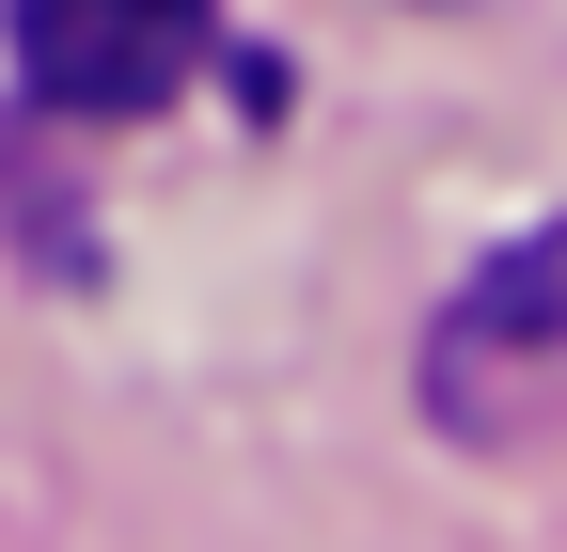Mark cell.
<instances>
[{"mask_svg": "<svg viewBox=\"0 0 567 552\" xmlns=\"http://www.w3.org/2000/svg\"><path fill=\"white\" fill-rule=\"evenodd\" d=\"M425 410L457 442H520V427L567 410V222L520 237V253H488L442 300V331H425Z\"/></svg>", "mask_w": 567, "mask_h": 552, "instance_id": "6da1fadb", "label": "cell"}, {"mask_svg": "<svg viewBox=\"0 0 567 552\" xmlns=\"http://www.w3.org/2000/svg\"><path fill=\"white\" fill-rule=\"evenodd\" d=\"M205 17H221V0H0L17 80H32L48 111H80V126H126V111L189 95Z\"/></svg>", "mask_w": 567, "mask_h": 552, "instance_id": "7a4b0ae2", "label": "cell"}]
</instances>
